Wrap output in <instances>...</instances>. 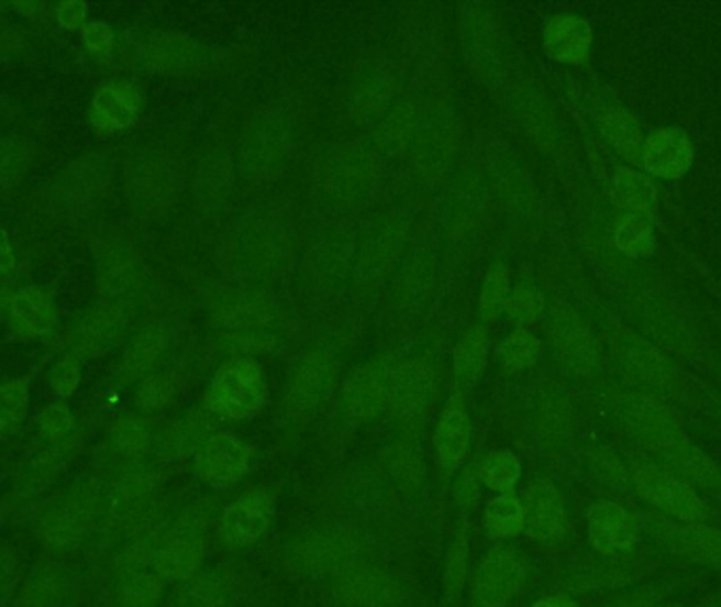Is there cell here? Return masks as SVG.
I'll use <instances>...</instances> for the list:
<instances>
[{
  "label": "cell",
  "instance_id": "6da1fadb",
  "mask_svg": "<svg viewBox=\"0 0 721 607\" xmlns=\"http://www.w3.org/2000/svg\"><path fill=\"white\" fill-rule=\"evenodd\" d=\"M268 399V384L254 358H232L224 363L211 382L209 404L226 418L243 420L259 413Z\"/></svg>",
  "mask_w": 721,
  "mask_h": 607
},
{
  "label": "cell",
  "instance_id": "7a4b0ae2",
  "mask_svg": "<svg viewBox=\"0 0 721 607\" xmlns=\"http://www.w3.org/2000/svg\"><path fill=\"white\" fill-rule=\"evenodd\" d=\"M633 477L645 500L665 510L673 521L705 523L707 508L696 496L688 481L679 479L669 471H658L654 466L635 468Z\"/></svg>",
  "mask_w": 721,
  "mask_h": 607
},
{
  "label": "cell",
  "instance_id": "3957f363",
  "mask_svg": "<svg viewBox=\"0 0 721 607\" xmlns=\"http://www.w3.org/2000/svg\"><path fill=\"white\" fill-rule=\"evenodd\" d=\"M523 584V565L513 553L493 551L475 576L473 599L477 607H507Z\"/></svg>",
  "mask_w": 721,
  "mask_h": 607
},
{
  "label": "cell",
  "instance_id": "277c9868",
  "mask_svg": "<svg viewBox=\"0 0 721 607\" xmlns=\"http://www.w3.org/2000/svg\"><path fill=\"white\" fill-rule=\"evenodd\" d=\"M249 471V452L231 434H215L199 454V475L215 489L243 479Z\"/></svg>",
  "mask_w": 721,
  "mask_h": 607
},
{
  "label": "cell",
  "instance_id": "5b68a950",
  "mask_svg": "<svg viewBox=\"0 0 721 607\" xmlns=\"http://www.w3.org/2000/svg\"><path fill=\"white\" fill-rule=\"evenodd\" d=\"M275 500L268 492H254L224 510L222 536L232 547H249L259 540L273 517Z\"/></svg>",
  "mask_w": 721,
  "mask_h": 607
},
{
  "label": "cell",
  "instance_id": "8992f818",
  "mask_svg": "<svg viewBox=\"0 0 721 607\" xmlns=\"http://www.w3.org/2000/svg\"><path fill=\"white\" fill-rule=\"evenodd\" d=\"M523 531L539 542L557 538L566 526V510L559 492L548 481H536L525 494Z\"/></svg>",
  "mask_w": 721,
  "mask_h": 607
},
{
  "label": "cell",
  "instance_id": "52a82bcc",
  "mask_svg": "<svg viewBox=\"0 0 721 607\" xmlns=\"http://www.w3.org/2000/svg\"><path fill=\"white\" fill-rule=\"evenodd\" d=\"M392 372L382 365H367L348 379L344 399L353 416L371 418L390 404Z\"/></svg>",
  "mask_w": 721,
  "mask_h": 607
},
{
  "label": "cell",
  "instance_id": "ba28073f",
  "mask_svg": "<svg viewBox=\"0 0 721 607\" xmlns=\"http://www.w3.org/2000/svg\"><path fill=\"white\" fill-rule=\"evenodd\" d=\"M589 536L601 553L626 551L635 544V526L631 515L617 503H601L589 512Z\"/></svg>",
  "mask_w": 721,
  "mask_h": 607
},
{
  "label": "cell",
  "instance_id": "9c48e42d",
  "mask_svg": "<svg viewBox=\"0 0 721 607\" xmlns=\"http://www.w3.org/2000/svg\"><path fill=\"white\" fill-rule=\"evenodd\" d=\"M591 47V27L576 15H555L544 25V49L564 64H580Z\"/></svg>",
  "mask_w": 721,
  "mask_h": 607
},
{
  "label": "cell",
  "instance_id": "30bf717a",
  "mask_svg": "<svg viewBox=\"0 0 721 607\" xmlns=\"http://www.w3.org/2000/svg\"><path fill=\"white\" fill-rule=\"evenodd\" d=\"M661 536L673 551L695 556L709 563H721V533L707 528V523H681L673 519H658Z\"/></svg>",
  "mask_w": 721,
  "mask_h": 607
},
{
  "label": "cell",
  "instance_id": "8fae6325",
  "mask_svg": "<svg viewBox=\"0 0 721 607\" xmlns=\"http://www.w3.org/2000/svg\"><path fill=\"white\" fill-rule=\"evenodd\" d=\"M645 167L663 177H677L686 174V169L692 165V146L690 142L675 133V131H656L647 137L644 151Z\"/></svg>",
  "mask_w": 721,
  "mask_h": 607
},
{
  "label": "cell",
  "instance_id": "7c38bea8",
  "mask_svg": "<svg viewBox=\"0 0 721 607\" xmlns=\"http://www.w3.org/2000/svg\"><path fill=\"white\" fill-rule=\"evenodd\" d=\"M470 434H473V427L463 409H458V407L445 409V413L441 416V422L435 429V434H433L439 466L445 475L456 471L466 460L468 450H470Z\"/></svg>",
  "mask_w": 721,
  "mask_h": 607
},
{
  "label": "cell",
  "instance_id": "4fadbf2b",
  "mask_svg": "<svg viewBox=\"0 0 721 607\" xmlns=\"http://www.w3.org/2000/svg\"><path fill=\"white\" fill-rule=\"evenodd\" d=\"M433 376L422 363H406L392 369L390 386V407L399 418H413L431 395Z\"/></svg>",
  "mask_w": 721,
  "mask_h": 607
},
{
  "label": "cell",
  "instance_id": "5bb4252c",
  "mask_svg": "<svg viewBox=\"0 0 721 607\" xmlns=\"http://www.w3.org/2000/svg\"><path fill=\"white\" fill-rule=\"evenodd\" d=\"M137 110L140 96L131 85H108L93 98V123L102 129H123L135 121Z\"/></svg>",
  "mask_w": 721,
  "mask_h": 607
},
{
  "label": "cell",
  "instance_id": "9a60e30c",
  "mask_svg": "<svg viewBox=\"0 0 721 607\" xmlns=\"http://www.w3.org/2000/svg\"><path fill=\"white\" fill-rule=\"evenodd\" d=\"M11 317L30 335H43L55 321L53 302L34 285L22 287L11 300Z\"/></svg>",
  "mask_w": 721,
  "mask_h": 607
},
{
  "label": "cell",
  "instance_id": "2e32d148",
  "mask_svg": "<svg viewBox=\"0 0 721 607\" xmlns=\"http://www.w3.org/2000/svg\"><path fill=\"white\" fill-rule=\"evenodd\" d=\"M484 523L496 538H515L525 528V508L521 498L504 492L486 506Z\"/></svg>",
  "mask_w": 721,
  "mask_h": 607
},
{
  "label": "cell",
  "instance_id": "e0dca14e",
  "mask_svg": "<svg viewBox=\"0 0 721 607\" xmlns=\"http://www.w3.org/2000/svg\"><path fill=\"white\" fill-rule=\"evenodd\" d=\"M614 202L633 213H650L656 207V190L642 174L620 169L614 179Z\"/></svg>",
  "mask_w": 721,
  "mask_h": 607
},
{
  "label": "cell",
  "instance_id": "ac0fdd59",
  "mask_svg": "<svg viewBox=\"0 0 721 607\" xmlns=\"http://www.w3.org/2000/svg\"><path fill=\"white\" fill-rule=\"evenodd\" d=\"M539 351H541L539 340L532 333H528L525 329H517L498 344L496 358L504 372H519V369L528 367L530 363H534Z\"/></svg>",
  "mask_w": 721,
  "mask_h": 607
},
{
  "label": "cell",
  "instance_id": "d6986e66",
  "mask_svg": "<svg viewBox=\"0 0 721 607\" xmlns=\"http://www.w3.org/2000/svg\"><path fill=\"white\" fill-rule=\"evenodd\" d=\"M490 342L486 329H470L454 351V367L461 376H479L486 369Z\"/></svg>",
  "mask_w": 721,
  "mask_h": 607
},
{
  "label": "cell",
  "instance_id": "ffe728a7",
  "mask_svg": "<svg viewBox=\"0 0 721 607\" xmlns=\"http://www.w3.org/2000/svg\"><path fill=\"white\" fill-rule=\"evenodd\" d=\"M192 47L195 45L181 34H165L151 43L148 59L153 62V66H156V70L176 73L192 59L195 55Z\"/></svg>",
  "mask_w": 721,
  "mask_h": 607
},
{
  "label": "cell",
  "instance_id": "44dd1931",
  "mask_svg": "<svg viewBox=\"0 0 721 607\" xmlns=\"http://www.w3.org/2000/svg\"><path fill=\"white\" fill-rule=\"evenodd\" d=\"M521 475V462L513 452L502 450L488 455L479 466V477L493 492H511Z\"/></svg>",
  "mask_w": 721,
  "mask_h": 607
},
{
  "label": "cell",
  "instance_id": "7402d4cb",
  "mask_svg": "<svg viewBox=\"0 0 721 607\" xmlns=\"http://www.w3.org/2000/svg\"><path fill=\"white\" fill-rule=\"evenodd\" d=\"M509 298H511L509 271L502 264H498L486 278L481 296H479V310H481L484 319L493 321L496 317H500L509 306Z\"/></svg>",
  "mask_w": 721,
  "mask_h": 607
},
{
  "label": "cell",
  "instance_id": "603a6c76",
  "mask_svg": "<svg viewBox=\"0 0 721 607\" xmlns=\"http://www.w3.org/2000/svg\"><path fill=\"white\" fill-rule=\"evenodd\" d=\"M156 565L169 578H188L199 565V553L192 544L176 540L158 553Z\"/></svg>",
  "mask_w": 721,
  "mask_h": 607
},
{
  "label": "cell",
  "instance_id": "cb8c5ba5",
  "mask_svg": "<svg viewBox=\"0 0 721 607\" xmlns=\"http://www.w3.org/2000/svg\"><path fill=\"white\" fill-rule=\"evenodd\" d=\"M603 131L610 137V142L617 146V151L635 161L642 154V140H640V126L633 123L631 117H626L624 112H617L606 117L603 123Z\"/></svg>",
  "mask_w": 721,
  "mask_h": 607
},
{
  "label": "cell",
  "instance_id": "d4e9b609",
  "mask_svg": "<svg viewBox=\"0 0 721 607\" xmlns=\"http://www.w3.org/2000/svg\"><path fill=\"white\" fill-rule=\"evenodd\" d=\"M617 243L626 255H645L652 250V228L647 220L633 216L620 224Z\"/></svg>",
  "mask_w": 721,
  "mask_h": 607
},
{
  "label": "cell",
  "instance_id": "484cf974",
  "mask_svg": "<svg viewBox=\"0 0 721 607\" xmlns=\"http://www.w3.org/2000/svg\"><path fill=\"white\" fill-rule=\"evenodd\" d=\"M27 397V379H13L0 386V429L18 422L24 416Z\"/></svg>",
  "mask_w": 721,
  "mask_h": 607
},
{
  "label": "cell",
  "instance_id": "4316f807",
  "mask_svg": "<svg viewBox=\"0 0 721 607\" xmlns=\"http://www.w3.org/2000/svg\"><path fill=\"white\" fill-rule=\"evenodd\" d=\"M165 342L167 338L163 331H148L140 335V340L125 354V367L133 374L148 369L155 363L158 353L163 351Z\"/></svg>",
  "mask_w": 721,
  "mask_h": 607
},
{
  "label": "cell",
  "instance_id": "83f0119b",
  "mask_svg": "<svg viewBox=\"0 0 721 607\" xmlns=\"http://www.w3.org/2000/svg\"><path fill=\"white\" fill-rule=\"evenodd\" d=\"M509 319L515 323L517 328L523 329L530 325L536 317V296L532 285L528 283H519L513 291V296L509 298Z\"/></svg>",
  "mask_w": 721,
  "mask_h": 607
},
{
  "label": "cell",
  "instance_id": "f1b7e54d",
  "mask_svg": "<svg viewBox=\"0 0 721 607\" xmlns=\"http://www.w3.org/2000/svg\"><path fill=\"white\" fill-rule=\"evenodd\" d=\"M73 429V413L64 405H47L38 413V430L47 439H62Z\"/></svg>",
  "mask_w": 721,
  "mask_h": 607
},
{
  "label": "cell",
  "instance_id": "f546056e",
  "mask_svg": "<svg viewBox=\"0 0 721 607\" xmlns=\"http://www.w3.org/2000/svg\"><path fill=\"white\" fill-rule=\"evenodd\" d=\"M171 395H174V382L169 376H151L142 382L137 401L146 409H158L169 404Z\"/></svg>",
  "mask_w": 721,
  "mask_h": 607
},
{
  "label": "cell",
  "instance_id": "4dcf8cb0",
  "mask_svg": "<svg viewBox=\"0 0 721 607\" xmlns=\"http://www.w3.org/2000/svg\"><path fill=\"white\" fill-rule=\"evenodd\" d=\"M125 604L130 607L155 606L156 599L160 597V584L151 576H137L125 584Z\"/></svg>",
  "mask_w": 721,
  "mask_h": 607
},
{
  "label": "cell",
  "instance_id": "1f68e13d",
  "mask_svg": "<svg viewBox=\"0 0 721 607\" xmlns=\"http://www.w3.org/2000/svg\"><path fill=\"white\" fill-rule=\"evenodd\" d=\"M53 393L57 397H70L80 384V365L75 356H66L53 369Z\"/></svg>",
  "mask_w": 721,
  "mask_h": 607
},
{
  "label": "cell",
  "instance_id": "d6a6232c",
  "mask_svg": "<svg viewBox=\"0 0 721 607\" xmlns=\"http://www.w3.org/2000/svg\"><path fill=\"white\" fill-rule=\"evenodd\" d=\"M82 43L96 57H108L112 53V30L103 22H89L82 27Z\"/></svg>",
  "mask_w": 721,
  "mask_h": 607
},
{
  "label": "cell",
  "instance_id": "836d02e7",
  "mask_svg": "<svg viewBox=\"0 0 721 607\" xmlns=\"http://www.w3.org/2000/svg\"><path fill=\"white\" fill-rule=\"evenodd\" d=\"M85 15H87V4L85 2H78V0H70V2H59L55 7V18L62 27H78V25L85 22Z\"/></svg>",
  "mask_w": 721,
  "mask_h": 607
},
{
  "label": "cell",
  "instance_id": "e575fe53",
  "mask_svg": "<svg viewBox=\"0 0 721 607\" xmlns=\"http://www.w3.org/2000/svg\"><path fill=\"white\" fill-rule=\"evenodd\" d=\"M13 271H15V255H13L7 234L0 232V289L11 278Z\"/></svg>",
  "mask_w": 721,
  "mask_h": 607
},
{
  "label": "cell",
  "instance_id": "d590c367",
  "mask_svg": "<svg viewBox=\"0 0 721 607\" xmlns=\"http://www.w3.org/2000/svg\"><path fill=\"white\" fill-rule=\"evenodd\" d=\"M532 607H576V604L569 602L566 597H544V599H539Z\"/></svg>",
  "mask_w": 721,
  "mask_h": 607
}]
</instances>
